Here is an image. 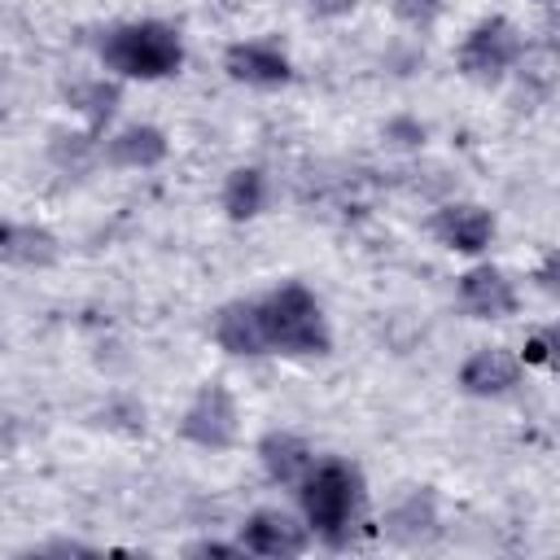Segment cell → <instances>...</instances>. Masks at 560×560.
I'll return each mask as SVG.
<instances>
[{
  "label": "cell",
  "mask_w": 560,
  "mask_h": 560,
  "mask_svg": "<svg viewBox=\"0 0 560 560\" xmlns=\"http://www.w3.org/2000/svg\"><path fill=\"white\" fill-rule=\"evenodd\" d=\"M101 66L118 79H140V83H158L179 74L184 66V39L171 22L144 18V22H122L114 31H105L101 39Z\"/></svg>",
  "instance_id": "6da1fadb"
},
{
  "label": "cell",
  "mask_w": 560,
  "mask_h": 560,
  "mask_svg": "<svg viewBox=\"0 0 560 560\" xmlns=\"http://www.w3.org/2000/svg\"><path fill=\"white\" fill-rule=\"evenodd\" d=\"M298 499H302L311 538H324L328 547H346L350 525L363 503V472L346 459L311 464V472L298 481Z\"/></svg>",
  "instance_id": "7a4b0ae2"
},
{
  "label": "cell",
  "mask_w": 560,
  "mask_h": 560,
  "mask_svg": "<svg viewBox=\"0 0 560 560\" xmlns=\"http://www.w3.org/2000/svg\"><path fill=\"white\" fill-rule=\"evenodd\" d=\"M258 315H262V332H267V350L276 354H298V359H311V354H328L332 350V328L324 319V306L319 298L289 280L280 289H271L262 302H258Z\"/></svg>",
  "instance_id": "3957f363"
},
{
  "label": "cell",
  "mask_w": 560,
  "mask_h": 560,
  "mask_svg": "<svg viewBox=\"0 0 560 560\" xmlns=\"http://www.w3.org/2000/svg\"><path fill=\"white\" fill-rule=\"evenodd\" d=\"M521 52H525V35L516 31V22L512 18H481L468 35H464V44H459V52H455V66H459V74L468 79V83H481V88H494V83H503V74L521 61Z\"/></svg>",
  "instance_id": "277c9868"
},
{
  "label": "cell",
  "mask_w": 560,
  "mask_h": 560,
  "mask_svg": "<svg viewBox=\"0 0 560 560\" xmlns=\"http://www.w3.org/2000/svg\"><path fill=\"white\" fill-rule=\"evenodd\" d=\"M236 433H241V411H236L232 389L223 381H206L179 416V438L201 451H228Z\"/></svg>",
  "instance_id": "5b68a950"
},
{
  "label": "cell",
  "mask_w": 560,
  "mask_h": 560,
  "mask_svg": "<svg viewBox=\"0 0 560 560\" xmlns=\"http://www.w3.org/2000/svg\"><path fill=\"white\" fill-rule=\"evenodd\" d=\"M236 542H241V551H254L267 560H289L311 547V529H306V521H293L280 508H258L241 521Z\"/></svg>",
  "instance_id": "8992f818"
},
{
  "label": "cell",
  "mask_w": 560,
  "mask_h": 560,
  "mask_svg": "<svg viewBox=\"0 0 560 560\" xmlns=\"http://www.w3.org/2000/svg\"><path fill=\"white\" fill-rule=\"evenodd\" d=\"M429 228L455 254H481L494 241V214L477 201H446L442 210H433Z\"/></svg>",
  "instance_id": "52a82bcc"
},
{
  "label": "cell",
  "mask_w": 560,
  "mask_h": 560,
  "mask_svg": "<svg viewBox=\"0 0 560 560\" xmlns=\"http://www.w3.org/2000/svg\"><path fill=\"white\" fill-rule=\"evenodd\" d=\"M223 70H228V79H236V83H245V88H284V83L293 79L289 57H284L276 44H258V39L228 44Z\"/></svg>",
  "instance_id": "ba28073f"
},
{
  "label": "cell",
  "mask_w": 560,
  "mask_h": 560,
  "mask_svg": "<svg viewBox=\"0 0 560 560\" xmlns=\"http://www.w3.org/2000/svg\"><path fill=\"white\" fill-rule=\"evenodd\" d=\"M516 302L521 298H516L512 280L490 262H477L459 276V306L472 319H508V315H516Z\"/></svg>",
  "instance_id": "9c48e42d"
},
{
  "label": "cell",
  "mask_w": 560,
  "mask_h": 560,
  "mask_svg": "<svg viewBox=\"0 0 560 560\" xmlns=\"http://www.w3.org/2000/svg\"><path fill=\"white\" fill-rule=\"evenodd\" d=\"M521 381V359L503 346H481L459 363V389L472 398H503Z\"/></svg>",
  "instance_id": "30bf717a"
},
{
  "label": "cell",
  "mask_w": 560,
  "mask_h": 560,
  "mask_svg": "<svg viewBox=\"0 0 560 560\" xmlns=\"http://www.w3.org/2000/svg\"><path fill=\"white\" fill-rule=\"evenodd\" d=\"M214 341H219L228 354H236V359L271 354V350H267V332H262L258 302H228V306H219V315H214Z\"/></svg>",
  "instance_id": "8fae6325"
},
{
  "label": "cell",
  "mask_w": 560,
  "mask_h": 560,
  "mask_svg": "<svg viewBox=\"0 0 560 560\" xmlns=\"http://www.w3.org/2000/svg\"><path fill=\"white\" fill-rule=\"evenodd\" d=\"M258 464H262V472H267L276 486H298V481L311 472L315 451H311L306 438H298V433H289V429H271V433L258 438Z\"/></svg>",
  "instance_id": "7c38bea8"
},
{
  "label": "cell",
  "mask_w": 560,
  "mask_h": 560,
  "mask_svg": "<svg viewBox=\"0 0 560 560\" xmlns=\"http://www.w3.org/2000/svg\"><path fill=\"white\" fill-rule=\"evenodd\" d=\"M385 538L398 547H424L438 538V503L429 490H411L385 512Z\"/></svg>",
  "instance_id": "4fadbf2b"
},
{
  "label": "cell",
  "mask_w": 560,
  "mask_h": 560,
  "mask_svg": "<svg viewBox=\"0 0 560 560\" xmlns=\"http://www.w3.org/2000/svg\"><path fill=\"white\" fill-rule=\"evenodd\" d=\"M171 153V140L162 127H149V122H136V127H122L118 136L105 140V162L109 166H122V171H149L158 162H166Z\"/></svg>",
  "instance_id": "5bb4252c"
},
{
  "label": "cell",
  "mask_w": 560,
  "mask_h": 560,
  "mask_svg": "<svg viewBox=\"0 0 560 560\" xmlns=\"http://www.w3.org/2000/svg\"><path fill=\"white\" fill-rule=\"evenodd\" d=\"M61 254L57 236L48 228H35V223H9V236L0 245V258L13 262V267H26V271H39V267H52Z\"/></svg>",
  "instance_id": "9a60e30c"
},
{
  "label": "cell",
  "mask_w": 560,
  "mask_h": 560,
  "mask_svg": "<svg viewBox=\"0 0 560 560\" xmlns=\"http://www.w3.org/2000/svg\"><path fill=\"white\" fill-rule=\"evenodd\" d=\"M219 201H223L228 219H236V223L262 214V206H267V175H262L258 166H236V171H228Z\"/></svg>",
  "instance_id": "2e32d148"
},
{
  "label": "cell",
  "mask_w": 560,
  "mask_h": 560,
  "mask_svg": "<svg viewBox=\"0 0 560 560\" xmlns=\"http://www.w3.org/2000/svg\"><path fill=\"white\" fill-rule=\"evenodd\" d=\"M118 96H122V92H118L114 79H83V83L66 88V101L88 118V131H101V127L114 118Z\"/></svg>",
  "instance_id": "e0dca14e"
},
{
  "label": "cell",
  "mask_w": 560,
  "mask_h": 560,
  "mask_svg": "<svg viewBox=\"0 0 560 560\" xmlns=\"http://www.w3.org/2000/svg\"><path fill=\"white\" fill-rule=\"evenodd\" d=\"M48 153H52V162L61 171H83L92 162V153H96V131H70V136L57 131L52 144H48Z\"/></svg>",
  "instance_id": "ac0fdd59"
},
{
  "label": "cell",
  "mask_w": 560,
  "mask_h": 560,
  "mask_svg": "<svg viewBox=\"0 0 560 560\" xmlns=\"http://www.w3.org/2000/svg\"><path fill=\"white\" fill-rule=\"evenodd\" d=\"M394 18L416 26V31H424V26H433L442 18V0H394Z\"/></svg>",
  "instance_id": "d6986e66"
},
{
  "label": "cell",
  "mask_w": 560,
  "mask_h": 560,
  "mask_svg": "<svg viewBox=\"0 0 560 560\" xmlns=\"http://www.w3.org/2000/svg\"><path fill=\"white\" fill-rule=\"evenodd\" d=\"M551 354H556V332L547 328V332H534V337L525 341L521 363H525V368H547V363H551Z\"/></svg>",
  "instance_id": "ffe728a7"
},
{
  "label": "cell",
  "mask_w": 560,
  "mask_h": 560,
  "mask_svg": "<svg viewBox=\"0 0 560 560\" xmlns=\"http://www.w3.org/2000/svg\"><path fill=\"white\" fill-rule=\"evenodd\" d=\"M385 136H389L394 144H424V127L411 122V118H394V122H385Z\"/></svg>",
  "instance_id": "44dd1931"
},
{
  "label": "cell",
  "mask_w": 560,
  "mask_h": 560,
  "mask_svg": "<svg viewBox=\"0 0 560 560\" xmlns=\"http://www.w3.org/2000/svg\"><path fill=\"white\" fill-rule=\"evenodd\" d=\"M184 551H188V556H241V542H214V538H201V542H188Z\"/></svg>",
  "instance_id": "7402d4cb"
},
{
  "label": "cell",
  "mask_w": 560,
  "mask_h": 560,
  "mask_svg": "<svg viewBox=\"0 0 560 560\" xmlns=\"http://www.w3.org/2000/svg\"><path fill=\"white\" fill-rule=\"evenodd\" d=\"M354 4L359 0H311V13L315 18H346V13H354Z\"/></svg>",
  "instance_id": "603a6c76"
},
{
  "label": "cell",
  "mask_w": 560,
  "mask_h": 560,
  "mask_svg": "<svg viewBox=\"0 0 560 560\" xmlns=\"http://www.w3.org/2000/svg\"><path fill=\"white\" fill-rule=\"evenodd\" d=\"M556 267H560V254L551 249V254L542 258V267L534 271V280H538V289H542V293H556Z\"/></svg>",
  "instance_id": "cb8c5ba5"
},
{
  "label": "cell",
  "mask_w": 560,
  "mask_h": 560,
  "mask_svg": "<svg viewBox=\"0 0 560 560\" xmlns=\"http://www.w3.org/2000/svg\"><path fill=\"white\" fill-rule=\"evenodd\" d=\"M4 236H9V223H4V219H0V245H4Z\"/></svg>",
  "instance_id": "d4e9b609"
},
{
  "label": "cell",
  "mask_w": 560,
  "mask_h": 560,
  "mask_svg": "<svg viewBox=\"0 0 560 560\" xmlns=\"http://www.w3.org/2000/svg\"><path fill=\"white\" fill-rule=\"evenodd\" d=\"M538 4H556V0H538Z\"/></svg>",
  "instance_id": "484cf974"
}]
</instances>
